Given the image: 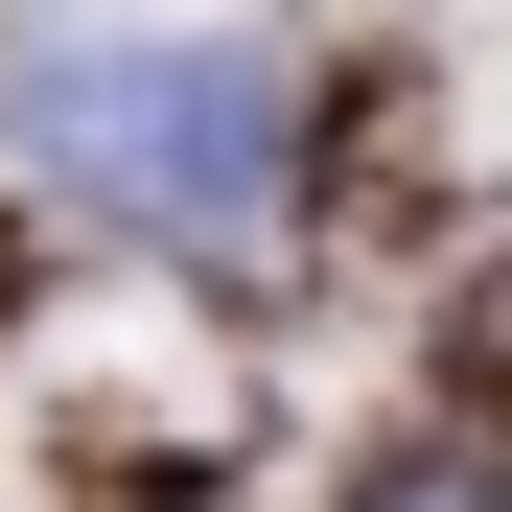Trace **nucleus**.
<instances>
[{
  "label": "nucleus",
  "instance_id": "nucleus-1",
  "mask_svg": "<svg viewBox=\"0 0 512 512\" xmlns=\"http://www.w3.org/2000/svg\"><path fill=\"white\" fill-rule=\"evenodd\" d=\"M47 163H94L163 233H256L280 210V70H233V47H94V70H47Z\"/></svg>",
  "mask_w": 512,
  "mask_h": 512
},
{
  "label": "nucleus",
  "instance_id": "nucleus-2",
  "mask_svg": "<svg viewBox=\"0 0 512 512\" xmlns=\"http://www.w3.org/2000/svg\"><path fill=\"white\" fill-rule=\"evenodd\" d=\"M396 512H466V489H396Z\"/></svg>",
  "mask_w": 512,
  "mask_h": 512
}]
</instances>
